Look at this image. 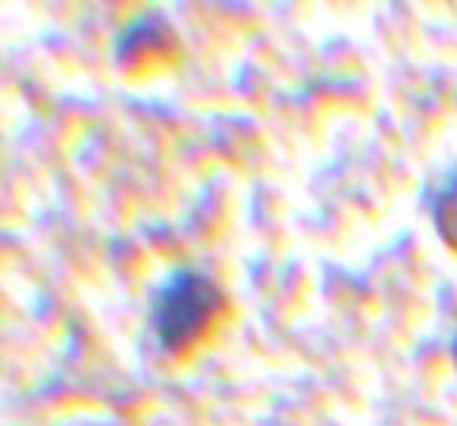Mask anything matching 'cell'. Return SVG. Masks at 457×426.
Masks as SVG:
<instances>
[{
	"label": "cell",
	"mask_w": 457,
	"mask_h": 426,
	"mask_svg": "<svg viewBox=\"0 0 457 426\" xmlns=\"http://www.w3.org/2000/svg\"><path fill=\"white\" fill-rule=\"evenodd\" d=\"M429 210H432V223H436L438 238L457 255V166L429 195Z\"/></svg>",
	"instance_id": "cell-2"
},
{
	"label": "cell",
	"mask_w": 457,
	"mask_h": 426,
	"mask_svg": "<svg viewBox=\"0 0 457 426\" xmlns=\"http://www.w3.org/2000/svg\"><path fill=\"white\" fill-rule=\"evenodd\" d=\"M451 357H454V363H457V332H454V338H451Z\"/></svg>",
	"instance_id": "cell-3"
},
{
	"label": "cell",
	"mask_w": 457,
	"mask_h": 426,
	"mask_svg": "<svg viewBox=\"0 0 457 426\" xmlns=\"http://www.w3.org/2000/svg\"><path fill=\"white\" fill-rule=\"evenodd\" d=\"M226 307L222 288L210 276L197 270H172L151 298V326L154 338L166 355L179 357L207 336V330L216 323V317Z\"/></svg>",
	"instance_id": "cell-1"
}]
</instances>
